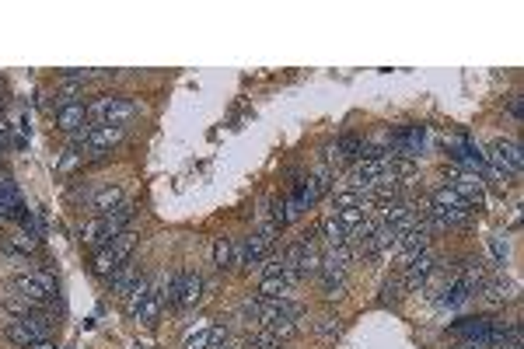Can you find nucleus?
Segmentation results:
<instances>
[{
    "label": "nucleus",
    "instance_id": "obj_14",
    "mask_svg": "<svg viewBox=\"0 0 524 349\" xmlns=\"http://www.w3.org/2000/svg\"><path fill=\"white\" fill-rule=\"evenodd\" d=\"M220 343H227V329H200V332H189V339H186V349H213L220 346Z\"/></svg>",
    "mask_w": 524,
    "mask_h": 349
},
{
    "label": "nucleus",
    "instance_id": "obj_27",
    "mask_svg": "<svg viewBox=\"0 0 524 349\" xmlns=\"http://www.w3.org/2000/svg\"><path fill=\"white\" fill-rule=\"evenodd\" d=\"M314 332H318V336H325V339H332V336L339 332V318H332V315H321V318L314 322Z\"/></svg>",
    "mask_w": 524,
    "mask_h": 349
},
{
    "label": "nucleus",
    "instance_id": "obj_24",
    "mask_svg": "<svg viewBox=\"0 0 524 349\" xmlns=\"http://www.w3.org/2000/svg\"><path fill=\"white\" fill-rule=\"evenodd\" d=\"M158 311H161V293L154 290V293H151V297L136 307V315H133V318H136V322H154V318H158Z\"/></svg>",
    "mask_w": 524,
    "mask_h": 349
},
{
    "label": "nucleus",
    "instance_id": "obj_31",
    "mask_svg": "<svg viewBox=\"0 0 524 349\" xmlns=\"http://www.w3.org/2000/svg\"><path fill=\"white\" fill-rule=\"evenodd\" d=\"M25 349H56V346H53V343H49V339H35V343H32V346H25Z\"/></svg>",
    "mask_w": 524,
    "mask_h": 349
},
{
    "label": "nucleus",
    "instance_id": "obj_4",
    "mask_svg": "<svg viewBox=\"0 0 524 349\" xmlns=\"http://www.w3.org/2000/svg\"><path fill=\"white\" fill-rule=\"evenodd\" d=\"M447 185L468 203V206H483V174H475V172H458L454 165L447 168Z\"/></svg>",
    "mask_w": 524,
    "mask_h": 349
},
{
    "label": "nucleus",
    "instance_id": "obj_18",
    "mask_svg": "<svg viewBox=\"0 0 524 349\" xmlns=\"http://www.w3.org/2000/svg\"><path fill=\"white\" fill-rule=\"evenodd\" d=\"M105 279H108V290H112V293H119V297H122V293H126V290H129V283H133V279H136V269H133V265H129V262H122V265H119V269H115V272H108V276H105Z\"/></svg>",
    "mask_w": 524,
    "mask_h": 349
},
{
    "label": "nucleus",
    "instance_id": "obj_26",
    "mask_svg": "<svg viewBox=\"0 0 524 349\" xmlns=\"http://www.w3.org/2000/svg\"><path fill=\"white\" fill-rule=\"evenodd\" d=\"M248 349H283V339H276L273 332H255L248 336Z\"/></svg>",
    "mask_w": 524,
    "mask_h": 349
},
{
    "label": "nucleus",
    "instance_id": "obj_30",
    "mask_svg": "<svg viewBox=\"0 0 524 349\" xmlns=\"http://www.w3.org/2000/svg\"><path fill=\"white\" fill-rule=\"evenodd\" d=\"M521 94H514V98H511V115H518V119H521Z\"/></svg>",
    "mask_w": 524,
    "mask_h": 349
},
{
    "label": "nucleus",
    "instance_id": "obj_8",
    "mask_svg": "<svg viewBox=\"0 0 524 349\" xmlns=\"http://www.w3.org/2000/svg\"><path fill=\"white\" fill-rule=\"evenodd\" d=\"M454 332L472 343H493V318H465L454 325Z\"/></svg>",
    "mask_w": 524,
    "mask_h": 349
},
{
    "label": "nucleus",
    "instance_id": "obj_7",
    "mask_svg": "<svg viewBox=\"0 0 524 349\" xmlns=\"http://www.w3.org/2000/svg\"><path fill=\"white\" fill-rule=\"evenodd\" d=\"M133 213H136V206L133 203H119L115 210H108L102 217V227H105V245L119 234V231H126V224L133 220Z\"/></svg>",
    "mask_w": 524,
    "mask_h": 349
},
{
    "label": "nucleus",
    "instance_id": "obj_11",
    "mask_svg": "<svg viewBox=\"0 0 524 349\" xmlns=\"http://www.w3.org/2000/svg\"><path fill=\"white\" fill-rule=\"evenodd\" d=\"M454 276H458V279H461V283H465L472 293H479V290H483V283L490 279L486 265H483L479 259H465L461 265H458V272H454Z\"/></svg>",
    "mask_w": 524,
    "mask_h": 349
},
{
    "label": "nucleus",
    "instance_id": "obj_9",
    "mask_svg": "<svg viewBox=\"0 0 524 349\" xmlns=\"http://www.w3.org/2000/svg\"><path fill=\"white\" fill-rule=\"evenodd\" d=\"M433 269H437V259H433L430 252H423L419 259L409 262V269H406V279H402V283H406L409 290H416V286H423V283L433 276Z\"/></svg>",
    "mask_w": 524,
    "mask_h": 349
},
{
    "label": "nucleus",
    "instance_id": "obj_22",
    "mask_svg": "<svg viewBox=\"0 0 524 349\" xmlns=\"http://www.w3.org/2000/svg\"><path fill=\"white\" fill-rule=\"evenodd\" d=\"M321 231H325V245H328V252L332 248H343L346 245V227L336 220V217H328L325 224H321Z\"/></svg>",
    "mask_w": 524,
    "mask_h": 349
},
{
    "label": "nucleus",
    "instance_id": "obj_16",
    "mask_svg": "<svg viewBox=\"0 0 524 349\" xmlns=\"http://www.w3.org/2000/svg\"><path fill=\"white\" fill-rule=\"evenodd\" d=\"M479 293H483V300H486L490 307H504V304L514 297V293H511V286H507L504 279H486Z\"/></svg>",
    "mask_w": 524,
    "mask_h": 349
},
{
    "label": "nucleus",
    "instance_id": "obj_3",
    "mask_svg": "<svg viewBox=\"0 0 524 349\" xmlns=\"http://www.w3.org/2000/svg\"><path fill=\"white\" fill-rule=\"evenodd\" d=\"M486 165L497 168L500 174H518L524 165L521 147H518L514 140H493V147H490V154H486Z\"/></svg>",
    "mask_w": 524,
    "mask_h": 349
},
{
    "label": "nucleus",
    "instance_id": "obj_32",
    "mask_svg": "<svg viewBox=\"0 0 524 349\" xmlns=\"http://www.w3.org/2000/svg\"><path fill=\"white\" fill-rule=\"evenodd\" d=\"M4 144H7V122L0 119V147H4Z\"/></svg>",
    "mask_w": 524,
    "mask_h": 349
},
{
    "label": "nucleus",
    "instance_id": "obj_17",
    "mask_svg": "<svg viewBox=\"0 0 524 349\" xmlns=\"http://www.w3.org/2000/svg\"><path fill=\"white\" fill-rule=\"evenodd\" d=\"M430 203H433V206H440V210H472V206H468V203H465V199H461L451 185H440V189L430 196Z\"/></svg>",
    "mask_w": 524,
    "mask_h": 349
},
{
    "label": "nucleus",
    "instance_id": "obj_15",
    "mask_svg": "<svg viewBox=\"0 0 524 349\" xmlns=\"http://www.w3.org/2000/svg\"><path fill=\"white\" fill-rule=\"evenodd\" d=\"M122 203V189H115V185H105V189H98L95 196H91V213L95 217H105L108 210H115Z\"/></svg>",
    "mask_w": 524,
    "mask_h": 349
},
{
    "label": "nucleus",
    "instance_id": "obj_28",
    "mask_svg": "<svg viewBox=\"0 0 524 349\" xmlns=\"http://www.w3.org/2000/svg\"><path fill=\"white\" fill-rule=\"evenodd\" d=\"M321 286H325V297L328 300H339L346 293V279H321Z\"/></svg>",
    "mask_w": 524,
    "mask_h": 349
},
{
    "label": "nucleus",
    "instance_id": "obj_2",
    "mask_svg": "<svg viewBox=\"0 0 524 349\" xmlns=\"http://www.w3.org/2000/svg\"><path fill=\"white\" fill-rule=\"evenodd\" d=\"M14 290H18V297L28 300V304H49L53 293H56V283H53V276H46V272H32V276H18V279H14Z\"/></svg>",
    "mask_w": 524,
    "mask_h": 349
},
{
    "label": "nucleus",
    "instance_id": "obj_19",
    "mask_svg": "<svg viewBox=\"0 0 524 349\" xmlns=\"http://www.w3.org/2000/svg\"><path fill=\"white\" fill-rule=\"evenodd\" d=\"M203 297V276L200 272H186V283H182V307H196Z\"/></svg>",
    "mask_w": 524,
    "mask_h": 349
},
{
    "label": "nucleus",
    "instance_id": "obj_5",
    "mask_svg": "<svg viewBox=\"0 0 524 349\" xmlns=\"http://www.w3.org/2000/svg\"><path fill=\"white\" fill-rule=\"evenodd\" d=\"M122 140V126H105V122H91V133H88V144L84 151L91 158H105L115 144Z\"/></svg>",
    "mask_w": 524,
    "mask_h": 349
},
{
    "label": "nucleus",
    "instance_id": "obj_29",
    "mask_svg": "<svg viewBox=\"0 0 524 349\" xmlns=\"http://www.w3.org/2000/svg\"><path fill=\"white\" fill-rule=\"evenodd\" d=\"M493 255H497V259H507V241L493 238Z\"/></svg>",
    "mask_w": 524,
    "mask_h": 349
},
{
    "label": "nucleus",
    "instance_id": "obj_21",
    "mask_svg": "<svg viewBox=\"0 0 524 349\" xmlns=\"http://www.w3.org/2000/svg\"><path fill=\"white\" fill-rule=\"evenodd\" d=\"M182 283H186V272H182V269L172 272V276L165 279V286L158 290V293H161V304H179V300H182Z\"/></svg>",
    "mask_w": 524,
    "mask_h": 349
},
{
    "label": "nucleus",
    "instance_id": "obj_6",
    "mask_svg": "<svg viewBox=\"0 0 524 349\" xmlns=\"http://www.w3.org/2000/svg\"><path fill=\"white\" fill-rule=\"evenodd\" d=\"M269 238L266 234H252L245 245H234V265H252V262H259L266 252H269Z\"/></svg>",
    "mask_w": 524,
    "mask_h": 349
},
{
    "label": "nucleus",
    "instance_id": "obj_12",
    "mask_svg": "<svg viewBox=\"0 0 524 349\" xmlns=\"http://www.w3.org/2000/svg\"><path fill=\"white\" fill-rule=\"evenodd\" d=\"M399 248H402V259L406 262L419 259L423 252H430V234L419 231V227H413V231H406V234L399 238Z\"/></svg>",
    "mask_w": 524,
    "mask_h": 349
},
{
    "label": "nucleus",
    "instance_id": "obj_23",
    "mask_svg": "<svg viewBox=\"0 0 524 349\" xmlns=\"http://www.w3.org/2000/svg\"><path fill=\"white\" fill-rule=\"evenodd\" d=\"M213 262H217L220 269H231V265H234V241H231V238H217V245H213Z\"/></svg>",
    "mask_w": 524,
    "mask_h": 349
},
{
    "label": "nucleus",
    "instance_id": "obj_25",
    "mask_svg": "<svg viewBox=\"0 0 524 349\" xmlns=\"http://www.w3.org/2000/svg\"><path fill=\"white\" fill-rule=\"evenodd\" d=\"M4 336H7L11 343H18V346H32V343H35V336H32V332H28V329H25L18 318H14V322H7Z\"/></svg>",
    "mask_w": 524,
    "mask_h": 349
},
{
    "label": "nucleus",
    "instance_id": "obj_13",
    "mask_svg": "<svg viewBox=\"0 0 524 349\" xmlns=\"http://www.w3.org/2000/svg\"><path fill=\"white\" fill-rule=\"evenodd\" d=\"M151 293H154V283H151L147 276H136V279L129 283V290L122 293V304H126V311H129V315H136V307H140V304H143Z\"/></svg>",
    "mask_w": 524,
    "mask_h": 349
},
{
    "label": "nucleus",
    "instance_id": "obj_10",
    "mask_svg": "<svg viewBox=\"0 0 524 349\" xmlns=\"http://www.w3.org/2000/svg\"><path fill=\"white\" fill-rule=\"evenodd\" d=\"M91 119H88V105L84 101H77V105H67V108H60L56 112V126L63 129V133H77L81 126H88Z\"/></svg>",
    "mask_w": 524,
    "mask_h": 349
},
{
    "label": "nucleus",
    "instance_id": "obj_1",
    "mask_svg": "<svg viewBox=\"0 0 524 349\" xmlns=\"http://www.w3.org/2000/svg\"><path fill=\"white\" fill-rule=\"evenodd\" d=\"M133 112H136V105L126 101V98H115V94H105L95 105H88V119L105 122V126H122Z\"/></svg>",
    "mask_w": 524,
    "mask_h": 349
},
{
    "label": "nucleus",
    "instance_id": "obj_20",
    "mask_svg": "<svg viewBox=\"0 0 524 349\" xmlns=\"http://www.w3.org/2000/svg\"><path fill=\"white\" fill-rule=\"evenodd\" d=\"M468 297H472V290H468V286H465V283L454 276V279L444 286V293H440V304H444V307H461Z\"/></svg>",
    "mask_w": 524,
    "mask_h": 349
}]
</instances>
